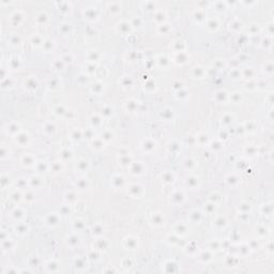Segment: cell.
<instances>
[{
  "label": "cell",
  "mask_w": 274,
  "mask_h": 274,
  "mask_svg": "<svg viewBox=\"0 0 274 274\" xmlns=\"http://www.w3.org/2000/svg\"><path fill=\"white\" fill-rule=\"evenodd\" d=\"M16 141L22 146H26L29 142V135L27 133H18L16 134Z\"/></svg>",
  "instance_id": "6da1fadb"
},
{
  "label": "cell",
  "mask_w": 274,
  "mask_h": 274,
  "mask_svg": "<svg viewBox=\"0 0 274 274\" xmlns=\"http://www.w3.org/2000/svg\"><path fill=\"white\" fill-rule=\"evenodd\" d=\"M46 223L51 226H56L59 224V216L57 213H49L46 216Z\"/></svg>",
  "instance_id": "7a4b0ae2"
},
{
  "label": "cell",
  "mask_w": 274,
  "mask_h": 274,
  "mask_svg": "<svg viewBox=\"0 0 274 274\" xmlns=\"http://www.w3.org/2000/svg\"><path fill=\"white\" fill-rule=\"evenodd\" d=\"M124 243H125V248L126 250H135L137 246V241L136 239H134V238H126V239H124Z\"/></svg>",
  "instance_id": "3957f363"
},
{
  "label": "cell",
  "mask_w": 274,
  "mask_h": 274,
  "mask_svg": "<svg viewBox=\"0 0 274 274\" xmlns=\"http://www.w3.org/2000/svg\"><path fill=\"white\" fill-rule=\"evenodd\" d=\"M45 267H46V270L47 272H58L59 271V264H57V262L55 261V260H51V261H48L46 264H45Z\"/></svg>",
  "instance_id": "277c9868"
},
{
  "label": "cell",
  "mask_w": 274,
  "mask_h": 274,
  "mask_svg": "<svg viewBox=\"0 0 274 274\" xmlns=\"http://www.w3.org/2000/svg\"><path fill=\"white\" fill-rule=\"evenodd\" d=\"M74 267H75L77 270H84V269L87 268V262L84 258L81 257H77L75 260H74Z\"/></svg>",
  "instance_id": "5b68a950"
},
{
  "label": "cell",
  "mask_w": 274,
  "mask_h": 274,
  "mask_svg": "<svg viewBox=\"0 0 274 274\" xmlns=\"http://www.w3.org/2000/svg\"><path fill=\"white\" fill-rule=\"evenodd\" d=\"M35 163V160H33V157H31V155H24L22 157V164L24 165H27V166H31V165Z\"/></svg>",
  "instance_id": "8992f818"
},
{
  "label": "cell",
  "mask_w": 274,
  "mask_h": 274,
  "mask_svg": "<svg viewBox=\"0 0 274 274\" xmlns=\"http://www.w3.org/2000/svg\"><path fill=\"white\" fill-rule=\"evenodd\" d=\"M152 219H155V221H153V222H155V223H153V224H155V225H162V224H164V219H163V216L161 215L160 213H153V216H152Z\"/></svg>",
  "instance_id": "52a82bcc"
},
{
  "label": "cell",
  "mask_w": 274,
  "mask_h": 274,
  "mask_svg": "<svg viewBox=\"0 0 274 274\" xmlns=\"http://www.w3.org/2000/svg\"><path fill=\"white\" fill-rule=\"evenodd\" d=\"M199 258H200V260H202L203 262H206V261H209V260L212 259V255L210 254L209 251H207L206 253L205 252L201 253L200 256H199Z\"/></svg>",
  "instance_id": "ba28073f"
},
{
  "label": "cell",
  "mask_w": 274,
  "mask_h": 274,
  "mask_svg": "<svg viewBox=\"0 0 274 274\" xmlns=\"http://www.w3.org/2000/svg\"><path fill=\"white\" fill-rule=\"evenodd\" d=\"M186 231H187V228H186V226H185L184 224H179V225H177V227H176V232H177V234L183 235V234H185Z\"/></svg>",
  "instance_id": "9c48e42d"
},
{
  "label": "cell",
  "mask_w": 274,
  "mask_h": 274,
  "mask_svg": "<svg viewBox=\"0 0 274 274\" xmlns=\"http://www.w3.org/2000/svg\"><path fill=\"white\" fill-rule=\"evenodd\" d=\"M194 71H195V76H198V78L202 77L203 73H205V71L202 70V67H194Z\"/></svg>",
  "instance_id": "30bf717a"
}]
</instances>
